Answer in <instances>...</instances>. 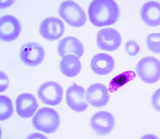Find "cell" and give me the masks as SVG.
<instances>
[{
  "label": "cell",
  "mask_w": 160,
  "mask_h": 139,
  "mask_svg": "<svg viewBox=\"0 0 160 139\" xmlns=\"http://www.w3.org/2000/svg\"><path fill=\"white\" fill-rule=\"evenodd\" d=\"M141 16L143 22L149 26L160 25V3L155 1H150L142 6Z\"/></svg>",
  "instance_id": "cell-14"
},
{
  "label": "cell",
  "mask_w": 160,
  "mask_h": 139,
  "mask_svg": "<svg viewBox=\"0 0 160 139\" xmlns=\"http://www.w3.org/2000/svg\"><path fill=\"white\" fill-rule=\"evenodd\" d=\"M58 12L60 17L71 26L81 27L86 22L87 15L84 10L73 1L62 2L58 7Z\"/></svg>",
  "instance_id": "cell-3"
},
{
  "label": "cell",
  "mask_w": 160,
  "mask_h": 139,
  "mask_svg": "<svg viewBox=\"0 0 160 139\" xmlns=\"http://www.w3.org/2000/svg\"><path fill=\"white\" fill-rule=\"evenodd\" d=\"M115 63L111 55L99 54L95 55L91 62V68L94 73L100 75L108 74L114 68Z\"/></svg>",
  "instance_id": "cell-16"
},
{
  "label": "cell",
  "mask_w": 160,
  "mask_h": 139,
  "mask_svg": "<svg viewBox=\"0 0 160 139\" xmlns=\"http://www.w3.org/2000/svg\"><path fill=\"white\" fill-rule=\"evenodd\" d=\"M125 50L128 55L131 56H136L140 51L139 44L134 40H129L126 42Z\"/></svg>",
  "instance_id": "cell-21"
},
{
  "label": "cell",
  "mask_w": 160,
  "mask_h": 139,
  "mask_svg": "<svg viewBox=\"0 0 160 139\" xmlns=\"http://www.w3.org/2000/svg\"><path fill=\"white\" fill-rule=\"evenodd\" d=\"M0 92H2L6 90L9 84V80L5 73L1 71L0 73Z\"/></svg>",
  "instance_id": "cell-23"
},
{
  "label": "cell",
  "mask_w": 160,
  "mask_h": 139,
  "mask_svg": "<svg viewBox=\"0 0 160 139\" xmlns=\"http://www.w3.org/2000/svg\"><path fill=\"white\" fill-rule=\"evenodd\" d=\"M146 43L149 50L155 54H160V33L149 34L146 39Z\"/></svg>",
  "instance_id": "cell-20"
},
{
  "label": "cell",
  "mask_w": 160,
  "mask_h": 139,
  "mask_svg": "<svg viewBox=\"0 0 160 139\" xmlns=\"http://www.w3.org/2000/svg\"><path fill=\"white\" fill-rule=\"evenodd\" d=\"M89 17L91 22L98 27L111 25L117 22L120 9L112 0H95L89 6Z\"/></svg>",
  "instance_id": "cell-1"
},
{
  "label": "cell",
  "mask_w": 160,
  "mask_h": 139,
  "mask_svg": "<svg viewBox=\"0 0 160 139\" xmlns=\"http://www.w3.org/2000/svg\"><path fill=\"white\" fill-rule=\"evenodd\" d=\"M65 26L62 20L54 17L44 19L39 26L41 36L48 41H53L61 38L65 31Z\"/></svg>",
  "instance_id": "cell-7"
},
{
  "label": "cell",
  "mask_w": 160,
  "mask_h": 139,
  "mask_svg": "<svg viewBox=\"0 0 160 139\" xmlns=\"http://www.w3.org/2000/svg\"><path fill=\"white\" fill-rule=\"evenodd\" d=\"M45 53L43 47L34 42H28L22 47L20 57L26 65L35 67L39 65L44 59Z\"/></svg>",
  "instance_id": "cell-6"
},
{
  "label": "cell",
  "mask_w": 160,
  "mask_h": 139,
  "mask_svg": "<svg viewBox=\"0 0 160 139\" xmlns=\"http://www.w3.org/2000/svg\"><path fill=\"white\" fill-rule=\"evenodd\" d=\"M38 95L44 104L57 105L62 101L63 89L62 86L57 83L46 82L38 88Z\"/></svg>",
  "instance_id": "cell-5"
},
{
  "label": "cell",
  "mask_w": 160,
  "mask_h": 139,
  "mask_svg": "<svg viewBox=\"0 0 160 139\" xmlns=\"http://www.w3.org/2000/svg\"><path fill=\"white\" fill-rule=\"evenodd\" d=\"M87 102L96 108L105 106L110 99L106 86L101 84H94L89 87L86 94Z\"/></svg>",
  "instance_id": "cell-11"
},
{
  "label": "cell",
  "mask_w": 160,
  "mask_h": 139,
  "mask_svg": "<svg viewBox=\"0 0 160 139\" xmlns=\"http://www.w3.org/2000/svg\"><path fill=\"white\" fill-rule=\"evenodd\" d=\"M16 111L22 118L32 117L38 107L37 100L34 95L29 93H23L19 95L16 100Z\"/></svg>",
  "instance_id": "cell-13"
},
{
  "label": "cell",
  "mask_w": 160,
  "mask_h": 139,
  "mask_svg": "<svg viewBox=\"0 0 160 139\" xmlns=\"http://www.w3.org/2000/svg\"><path fill=\"white\" fill-rule=\"evenodd\" d=\"M122 42L121 35L113 28H107L98 31L97 36V42L98 48L108 51L117 50Z\"/></svg>",
  "instance_id": "cell-9"
},
{
  "label": "cell",
  "mask_w": 160,
  "mask_h": 139,
  "mask_svg": "<svg viewBox=\"0 0 160 139\" xmlns=\"http://www.w3.org/2000/svg\"><path fill=\"white\" fill-rule=\"evenodd\" d=\"M21 30L20 22L15 17L8 15L0 19V36L2 41H14L18 38Z\"/></svg>",
  "instance_id": "cell-8"
},
{
  "label": "cell",
  "mask_w": 160,
  "mask_h": 139,
  "mask_svg": "<svg viewBox=\"0 0 160 139\" xmlns=\"http://www.w3.org/2000/svg\"><path fill=\"white\" fill-rule=\"evenodd\" d=\"M90 124L97 135L104 136L109 134L114 128L115 120L111 113L107 111H99L92 117Z\"/></svg>",
  "instance_id": "cell-10"
},
{
  "label": "cell",
  "mask_w": 160,
  "mask_h": 139,
  "mask_svg": "<svg viewBox=\"0 0 160 139\" xmlns=\"http://www.w3.org/2000/svg\"><path fill=\"white\" fill-rule=\"evenodd\" d=\"M136 74L133 71H126L112 79L109 84V90L110 92H115L124 84L136 77Z\"/></svg>",
  "instance_id": "cell-18"
},
{
  "label": "cell",
  "mask_w": 160,
  "mask_h": 139,
  "mask_svg": "<svg viewBox=\"0 0 160 139\" xmlns=\"http://www.w3.org/2000/svg\"><path fill=\"white\" fill-rule=\"evenodd\" d=\"M85 90L83 88L74 84L68 88L67 91V102L72 110L77 112L85 111L88 103L85 100Z\"/></svg>",
  "instance_id": "cell-12"
},
{
  "label": "cell",
  "mask_w": 160,
  "mask_h": 139,
  "mask_svg": "<svg viewBox=\"0 0 160 139\" xmlns=\"http://www.w3.org/2000/svg\"><path fill=\"white\" fill-rule=\"evenodd\" d=\"M32 124L38 131L52 134L56 132L60 127V116L54 109L42 108L32 118Z\"/></svg>",
  "instance_id": "cell-2"
},
{
  "label": "cell",
  "mask_w": 160,
  "mask_h": 139,
  "mask_svg": "<svg viewBox=\"0 0 160 139\" xmlns=\"http://www.w3.org/2000/svg\"><path fill=\"white\" fill-rule=\"evenodd\" d=\"M27 138H39V139H46L47 137L41 135V134H39V133H34V134H32L30 135L29 137H28Z\"/></svg>",
  "instance_id": "cell-25"
},
{
  "label": "cell",
  "mask_w": 160,
  "mask_h": 139,
  "mask_svg": "<svg viewBox=\"0 0 160 139\" xmlns=\"http://www.w3.org/2000/svg\"><path fill=\"white\" fill-rule=\"evenodd\" d=\"M136 70L139 77L146 83H155L160 79V62L153 57L143 58L136 65Z\"/></svg>",
  "instance_id": "cell-4"
},
{
  "label": "cell",
  "mask_w": 160,
  "mask_h": 139,
  "mask_svg": "<svg viewBox=\"0 0 160 139\" xmlns=\"http://www.w3.org/2000/svg\"><path fill=\"white\" fill-rule=\"evenodd\" d=\"M57 50L59 55L62 58L68 54H74L81 58L84 51L82 43L78 39L73 36H68L60 40Z\"/></svg>",
  "instance_id": "cell-15"
},
{
  "label": "cell",
  "mask_w": 160,
  "mask_h": 139,
  "mask_svg": "<svg viewBox=\"0 0 160 139\" xmlns=\"http://www.w3.org/2000/svg\"><path fill=\"white\" fill-rule=\"evenodd\" d=\"M60 70L68 77L78 75L82 69L79 58L75 55H68L62 58L60 64Z\"/></svg>",
  "instance_id": "cell-17"
},
{
  "label": "cell",
  "mask_w": 160,
  "mask_h": 139,
  "mask_svg": "<svg viewBox=\"0 0 160 139\" xmlns=\"http://www.w3.org/2000/svg\"><path fill=\"white\" fill-rule=\"evenodd\" d=\"M152 103L154 109L160 112V88L157 89L153 94Z\"/></svg>",
  "instance_id": "cell-22"
},
{
  "label": "cell",
  "mask_w": 160,
  "mask_h": 139,
  "mask_svg": "<svg viewBox=\"0 0 160 139\" xmlns=\"http://www.w3.org/2000/svg\"><path fill=\"white\" fill-rule=\"evenodd\" d=\"M14 1H1V8H5L8 7L12 5Z\"/></svg>",
  "instance_id": "cell-24"
},
{
  "label": "cell",
  "mask_w": 160,
  "mask_h": 139,
  "mask_svg": "<svg viewBox=\"0 0 160 139\" xmlns=\"http://www.w3.org/2000/svg\"><path fill=\"white\" fill-rule=\"evenodd\" d=\"M0 120L3 121L9 119L13 113L11 100L5 95L0 96Z\"/></svg>",
  "instance_id": "cell-19"
}]
</instances>
